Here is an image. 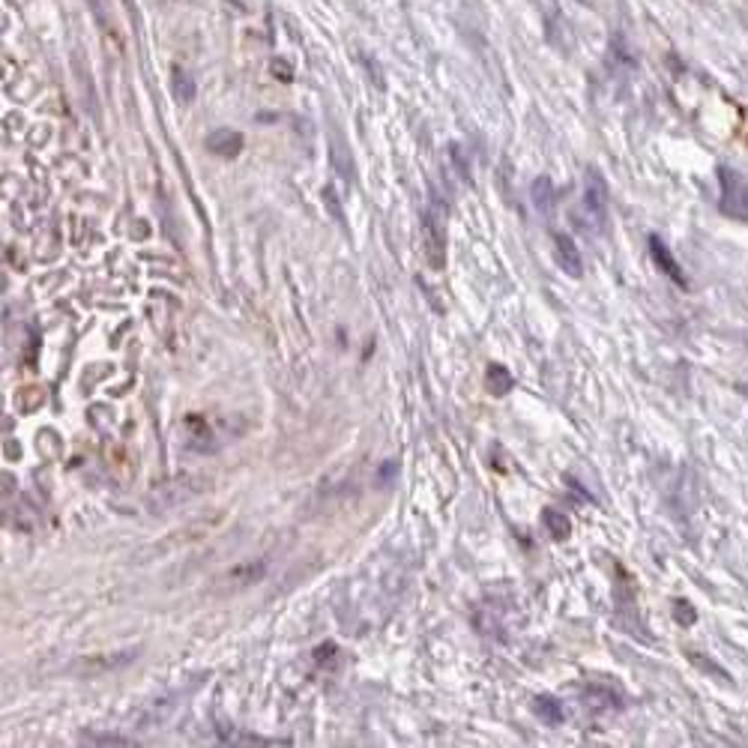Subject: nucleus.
Here are the masks:
<instances>
[{"label":"nucleus","instance_id":"obj_11","mask_svg":"<svg viewBox=\"0 0 748 748\" xmlns=\"http://www.w3.org/2000/svg\"><path fill=\"white\" fill-rule=\"evenodd\" d=\"M449 159H452V165H455L458 177L464 180V183H471V162H467V156H464V147L452 144L449 147Z\"/></svg>","mask_w":748,"mask_h":748},{"label":"nucleus","instance_id":"obj_4","mask_svg":"<svg viewBox=\"0 0 748 748\" xmlns=\"http://www.w3.org/2000/svg\"><path fill=\"white\" fill-rule=\"evenodd\" d=\"M207 147L216 156H225V159H234L242 150V135L234 132V129H216V132L207 138Z\"/></svg>","mask_w":748,"mask_h":748},{"label":"nucleus","instance_id":"obj_13","mask_svg":"<svg viewBox=\"0 0 748 748\" xmlns=\"http://www.w3.org/2000/svg\"><path fill=\"white\" fill-rule=\"evenodd\" d=\"M533 201H536L539 210H548V207H551V183H548L545 177H539L533 183Z\"/></svg>","mask_w":748,"mask_h":748},{"label":"nucleus","instance_id":"obj_3","mask_svg":"<svg viewBox=\"0 0 748 748\" xmlns=\"http://www.w3.org/2000/svg\"><path fill=\"white\" fill-rule=\"evenodd\" d=\"M554 255H557V264L566 269L569 276H581L584 264H581V255H578L572 237H566V234H554Z\"/></svg>","mask_w":748,"mask_h":748},{"label":"nucleus","instance_id":"obj_7","mask_svg":"<svg viewBox=\"0 0 748 748\" xmlns=\"http://www.w3.org/2000/svg\"><path fill=\"white\" fill-rule=\"evenodd\" d=\"M650 251H652V258H656V264L662 267L667 276H671V278H676V282H683V276H680V267H676V264H674V258L667 255V249L662 246V240H656V237H652V240H650Z\"/></svg>","mask_w":748,"mask_h":748},{"label":"nucleus","instance_id":"obj_5","mask_svg":"<svg viewBox=\"0 0 748 748\" xmlns=\"http://www.w3.org/2000/svg\"><path fill=\"white\" fill-rule=\"evenodd\" d=\"M171 93H174V99L180 102V106H189V102L195 99V81H192V75L186 72L183 66H171Z\"/></svg>","mask_w":748,"mask_h":748},{"label":"nucleus","instance_id":"obj_2","mask_svg":"<svg viewBox=\"0 0 748 748\" xmlns=\"http://www.w3.org/2000/svg\"><path fill=\"white\" fill-rule=\"evenodd\" d=\"M584 207L590 213V219L602 225L605 222V207H608V192H605V180L599 177V171H587V192H584Z\"/></svg>","mask_w":748,"mask_h":748},{"label":"nucleus","instance_id":"obj_14","mask_svg":"<svg viewBox=\"0 0 748 748\" xmlns=\"http://www.w3.org/2000/svg\"><path fill=\"white\" fill-rule=\"evenodd\" d=\"M87 745H132V739L126 736H99V734H87L84 736Z\"/></svg>","mask_w":748,"mask_h":748},{"label":"nucleus","instance_id":"obj_6","mask_svg":"<svg viewBox=\"0 0 748 748\" xmlns=\"http://www.w3.org/2000/svg\"><path fill=\"white\" fill-rule=\"evenodd\" d=\"M512 387H515V378L509 374L506 365L491 362L489 371H485V389H489L491 395H506Z\"/></svg>","mask_w":748,"mask_h":748},{"label":"nucleus","instance_id":"obj_8","mask_svg":"<svg viewBox=\"0 0 748 748\" xmlns=\"http://www.w3.org/2000/svg\"><path fill=\"white\" fill-rule=\"evenodd\" d=\"M533 712L542 721H548V725H560L563 721V707H560V701H554V698H536Z\"/></svg>","mask_w":748,"mask_h":748},{"label":"nucleus","instance_id":"obj_9","mask_svg":"<svg viewBox=\"0 0 748 748\" xmlns=\"http://www.w3.org/2000/svg\"><path fill=\"white\" fill-rule=\"evenodd\" d=\"M329 156H333V165L338 168V174H342L344 180H353V165H351V153H347V147L342 141H336L333 144V150H329Z\"/></svg>","mask_w":748,"mask_h":748},{"label":"nucleus","instance_id":"obj_12","mask_svg":"<svg viewBox=\"0 0 748 748\" xmlns=\"http://www.w3.org/2000/svg\"><path fill=\"white\" fill-rule=\"evenodd\" d=\"M545 524L557 539H566L572 533V524L566 521V515H560V512H545Z\"/></svg>","mask_w":748,"mask_h":748},{"label":"nucleus","instance_id":"obj_16","mask_svg":"<svg viewBox=\"0 0 748 748\" xmlns=\"http://www.w3.org/2000/svg\"><path fill=\"white\" fill-rule=\"evenodd\" d=\"M273 72H276V78H282V81H291L293 78V72H291V64H282V60H273Z\"/></svg>","mask_w":748,"mask_h":748},{"label":"nucleus","instance_id":"obj_15","mask_svg":"<svg viewBox=\"0 0 748 748\" xmlns=\"http://www.w3.org/2000/svg\"><path fill=\"white\" fill-rule=\"evenodd\" d=\"M234 578H258V575H264V566H260V563H251V566H240V569H234L231 572Z\"/></svg>","mask_w":748,"mask_h":748},{"label":"nucleus","instance_id":"obj_17","mask_svg":"<svg viewBox=\"0 0 748 748\" xmlns=\"http://www.w3.org/2000/svg\"><path fill=\"white\" fill-rule=\"evenodd\" d=\"M395 473H398V461H387V467H384V471L378 473V480H380V482H389V480H393Z\"/></svg>","mask_w":748,"mask_h":748},{"label":"nucleus","instance_id":"obj_10","mask_svg":"<svg viewBox=\"0 0 748 748\" xmlns=\"http://www.w3.org/2000/svg\"><path fill=\"white\" fill-rule=\"evenodd\" d=\"M315 662L320 667H327V671H333V667H338V647L333 641H327V643H320V647L315 650Z\"/></svg>","mask_w":748,"mask_h":748},{"label":"nucleus","instance_id":"obj_1","mask_svg":"<svg viewBox=\"0 0 748 748\" xmlns=\"http://www.w3.org/2000/svg\"><path fill=\"white\" fill-rule=\"evenodd\" d=\"M425 255H429L431 267H443L446 264V207H443L440 198H434L425 210Z\"/></svg>","mask_w":748,"mask_h":748}]
</instances>
